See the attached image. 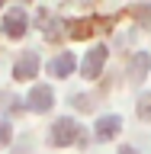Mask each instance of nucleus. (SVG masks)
<instances>
[{"mask_svg": "<svg viewBox=\"0 0 151 154\" xmlns=\"http://www.w3.org/2000/svg\"><path fill=\"white\" fill-rule=\"evenodd\" d=\"M77 138H80V125L74 119H58L52 125V132H48V141L55 144V148H64V144L77 141Z\"/></svg>", "mask_w": 151, "mask_h": 154, "instance_id": "f257e3e1", "label": "nucleus"}, {"mask_svg": "<svg viewBox=\"0 0 151 154\" xmlns=\"http://www.w3.org/2000/svg\"><path fill=\"white\" fill-rule=\"evenodd\" d=\"M29 109L32 112H48L52 106H55V93H52V87L48 84H36L32 90H29Z\"/></svg>", "mask_w": 151, "mask_h": 154, "instance_id": "f03ea898", "label": "nucleus"}, {"mask_svg": "<svg viewBox=\"0 0 151 154\" xmlns=\"http://www.w3.org/2000/svg\"><path fill=\"white\" fill-rule=\"evenodd\" d=\"M26 29H29V16H26V10H23V7L7 10V16H3V32H7L10 38H19Z\"/></svg>", "mask_w": 151, "mask_h": 154, "instance_id": "7ed1b4c3", "label": "nucleus"}, {"mask_svg": "<svg viewBox=\"0 0 151 154\" xmlns=\"http://www.w3.org/2000/svg\"><path fill=\"white\" fill-rule=\"evenodd\" d=\"M106 55H109V51H106L103 45L90 48V55H87V58H84V64H80V74H84L87 80H93V77L100 74V71H103V64H106Z\"/></svg>", "mask_w": 151, "mask_h": 154, "instance_id": "20e7f679", "label": "nucleus"}, {"mask_svg": "<svg viewBox=\"0 0 151 154\" xmlns=\"http://www.w3.org/2000/svg\"><path fill=\"white\" fill-rule=\"evenodd\" d=\"M36 74H39V55L36 51H23V58L13 64V77L16 80H32Z\"/></svg>", "mask_w": 151, "mask_h": 154, "instance_id": "39448f33", "label": "nucleus"}, {"mask_svg": "<svg viewBox=\"0 0 151 154\" xmlns=\"http://www.w3.org/2000/svg\"><path fill=\"white\" fill-rule=\"evenodd\" d=\"M119 128H122V119H119V116H103V119H96V138H100V141L116 138Z\"/></svg>", "mask_w": 151, "mask_h": 154, "instance_id": "423d86ee", "label": "nucleus"}, {"mask_svg": "<svg viewBox=\"0 0 151 154\" xmlns=\"http://www.w3.org/2000/svg\"><path fill=\"white\" fill-rule=\"evenodd\" d=\"M74 64H77V61H74V51H61V55L48 64V71H52L55 77H68L71 71H74Z\"/></svg>", "mask_w": 151, "mask_h": 154, "instance_id": "0eeeda50", "label": "nucleus"}, {"mask_svg": "<svg viewBox=\"0 0 151 154\" xmlns=\"http://www.w3.org/2000/svg\"><path fill=\"white\" fill-rule=\"evenodd\" d=\"M148 67H151V55H148V51H138V55L132 58V64H129V77L138 84V80H145Z\"/></svg>", "mask_w": 151, "mask_h": 154, "instance_id": "6e6552de", "label": "nucleus"}, {"mask_svg": "<svg viewBox=\"0 0 151 154\" xmlns=\"http://www.w3.org/2000/svg\"><path fill=\"white\" fill-rule=\"evenodd\" d=\"M138 116H142V119H151V93H145L142 100H138Z\"/></svg>", "mask_w": 151, "mask_h": 154, "instance_id": "1a4fd4ad", "label": "nucleus"}, {"mask_svg": "<svg viewBox=\"0 0 151 154\" xmlns=\"http://www.w3.org/2000/svg\"><path fill=\"white\" fill-rule=\"evenodd\" d=\"M10 138H13L10 125H7V122H0V148H3V144H10Z\"/></svg>", "mask_w": 151, "mask_h": 154, "instance_id": "9d476101", "label": "nucleus"}, {"mask_svg": "<svg viewBox=\"0 0 151 154\" xmlns=\"http://www.w3.org/2000/svg\"><path fill=\"white\" fill-rule=\"evenodd\" d=\"M119 154H135V148H122V151H119Z\"/></svg>", "mask_w": 151, "mask_h": 154, "instance_id": "9b49d317", "label": "nucleus"}]
</instances>
